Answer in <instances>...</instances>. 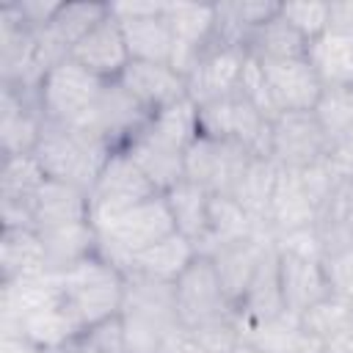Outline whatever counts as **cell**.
Returning <instances> with one entry per match:
<instances>
[{"instance_id":"6da1fadb","label":"cell","mask_w":353,"mask_h":353,"mask_svg":"<svg viewBox=\"0 0 353 353\" xmlns=\"http://www.w3.org/2000/svg\"><path fill=\"white\" fill-rule=\"evenodd\" d=\"M119 317L130 353H157L163 342L182 325L176 314L174 284L127 273V290Z\"/></svg>"},{"instance_id":"7a4b0ae2","label":"cell","mask_w":353,"mask_h":353,"mask_svg":"<svg viewBox=\"0 0 353 353\" xmlns=\"http://www.w3.org/2000/svg\"><path fill=\"white\" fill-rule=\"evenodd\" d=\"M94 229L99 237L97 254L105 256L110 265H116L121 273L130 270V262L135 254L146 251L149 245H154L163 237L176 232L168 201L163 193L149 196V199L116 212L113 218L97 223Z\"/></svg>"},{"instance_id":"3957f363","label":"cell","mask_w":353,"mask_h":353,"mask_svg":"<svg viewBox=\"0 0 353 353\" xmlns=\"http://www.w3.org/2000/svg\"><path fill=\"white\" fill-rule=\"evenodd\" d=\"M58 281L63 303L83 328L105 323L121 312L127 276L99 254L61 270Z\"/></svg>"},{"instance_id":"277c9868","label":"cell","mask_w":353,"mask_h":353,"mask_svg":"<svg viewBox=\"0 0 353 353\" xmlns=\"http://www.w3.org/2000/svg\"><path fill=\"white\" fill-rule=\"evenodd\" d=\"M116 149H110L102 138L80 130V127H63V124H44L41 141L36 146V160L44 168L47 179L69 182L83 190H91L99 171L105 168L108 157Z\"/></svg>"},{"instance_id":"5b68a950","label":"cell","mask_w":353,"mask_h":353,"mask_svg":"<svg viewBox=\"0 0 353 353\" xmlns=\"http://www.w3.org/2000/svg\"><path fill=\"white\" fill-rule=\"evenodd\" d=\"M102 88H105V80H99L88 69L66 58L58 66H52L39 85L41 113L50 124L80 127L91 116L94 105L99 102Z\"/></svg>"},{"instance_id":"8992f818","label":"cell","mask_w":353,"mask_h":353,"mask_svg":"<svg viewBox=\"0 0 353 353\" xmlns=\"http://www.w3.org/2000/svg\"><path fill=\"white\" fill-rule=\"evenodd\" d=\"M199 130L201 135L218 141H234L245 146L254 157H270V130L273 119L262 116L243 94L207 102L199 108Z\"/></svg>"},{"instance_id":"52a82bcc","label":"cell","mask_w":353,"mask_h":353,"mask_svg":"<svg viewBox=\"0 0 353 353\" xmlns=\"http://www.w3.org/2000/svg\"><path fill=\"white\" fill-rule=\"evenodd\" d=\"M331 138L317 121L314 110L279 113L270 130V160L279 168H309L331 157Z\"/></svg>"},{"instance_id":"ba28073f","label":"cell","mask_w":353,"mask_h":353,"mask_svg":"<svg viewBox=\"0 0 353 353\" xmlns=\"http://www.w3.org/2000/svg\"><path fill=\"white\" fill-rule=\"evenodd\" d=\"M251 157L254 154L234 141L199 135L185 152V179L212 196H232Z\"/></svg>"},{"instance_id":"9c48e42d","label":"cell","mask_w":353,"mask_h":353,"mask_svg":"<svg viewBox=\"0 0 353 353\" xmlns=\"http://www.w3.org/2000/svg\"><path fill=\"white\" fill-rule=\"evenodd\" d=\"M174 298H176V314H179L182 328H199V325L234 314V306L226 298L218 281V273L212 268V259L201 254L176 279Z\"/></svg>"},{"instance_id":"30bf717a","label":"cell","mask_w":353,"mask_h":353,"mask_svg":"<svg viewBox=\"0 0 353 353\" xmlns=\"http://www.w3.org/2000/svg\"><path fill=\"white\" fill-rule=\"evenodd\" d=\"M149 196H157L154 185L143 176V171L132 163V157L124 149H116L88 190L91 223L97 226V223L113 218L116 212H121V210H127V207H132Z\"/></svg>"},{"instance_id":"8fae6325","label":"cell","mask_w":353,"mask_h":353,"mask_svg":"<svg viewBox=\"0 0 353 353\" xmlns=\"http://www.w3.org/2000/svg\"><path fill=\"white\" fill-rule=\"evenodd\" d=\"M132 61L171 63L174 36L163 19V3H110Z\"/></svg>"},{"instance_id":"7c38bea8","label":"cell","mask_w":353,"mask_h":353,"mask_svg":"<svg viewBox=\"0 0 353 353\" xmlns=\"http://www.w3.org/2000/svg\"><path fill=\"white\" fill-rule=\"evenodd\" d=\"M245 55L248 52L243 47L210 41V47L201 50V55L185 74L188 97L201 108L207 102H218V99L240 94Z\"/></svg>"},{"instance_id":"4fadbf2b","label":"cell","mask_w":353,"mask_h":353,"mask_svg":"<svg viewBox=\"0 0 353 353\" xmlns=\"http://www.w3.org/2000/svg\"><path fill=\"white\" fill-rule=\"evenodd\" d=\"M44 113L39 102V88H14L0 85V152L3 157L14 154H33L41 132H44Z\"/></svg>"},{"instance_id":"5bb4252c","label":"cell","mask_w":353,"mask_h":353,"mask_svg":"<svg viewBox=\"0 0 353 353\" xmlns=\"http://www.w3.org/2000/svg\"><path fill=\"white\" fill-rule=\"evenodd\" d=\"M152 116L132 99V94L119 83L110 80L102 88L99 102L94 105L91 116L80 124V130L102 138L110 149H124L149 121Z\"/></svg>"},{"instance_id":"9a60e30c","label":"cell","mask_w":353,"mask_h":353,"mask_svg":"<svg viewBox=\"0 0 353 353\" xmlns=\"http://www.w3.org/2000/svg\"><path fill=\"white\" fill-rule=\"evenodd\" d=\"M47 182L44 168L36 154H14L3 157L0 174V218L3 229L8 226H33V199Z\"/></svg>"},{"instance_id":"2e32d148","label":"cell","mask_w":353,"mask_h":353,"mask_svg":"<svg viewBox=\"0 0 353 353\" xmlns=\"http://www.w3.org/2000/svg\"><path fill=\"white\" fill-rule=\"evenodd\" d=\"M317 221H320V207L309 193L301 171L279 168L276 188L265 212V232L270 234V240L298 229H309Z\"/></svg>"},{"instance_id":"e0dca14e","label":"cell","mask_w":353,"mask_h":353,"mask_svg":"<svg viewBox=\"0 0 353 353\" xmlns=\"http://www.w3.org/2000/svg\"><path fill=\"white\" fill-rule=\"evenodd\" d=\"M262 72L268 80L270 102L279 113H292V110H314L320 94H323V80L309 63V58H284V61H262Z\"/></svg>"},{"instance_id":"ac0fdd59","label":"cell","mask_w":353,"mask_h":353,"mask_svg":"<svg viewBox=\"0 0 353 353\" xmlns=\"http://www.w3.org/2000/svg\"><path fill=\"white\" fill-rule=\"evenodd\" d=\"M163 19L174 36L171 66L179 74H188L201 50L215 39V6H188V3H163Z\"/></svg>"},{"instance_id":"d6986e66","label":"cell","mask_w":353,"mask_h":353,"mask_svg":"<svg viewBox=\"0 0 353 353\" xmlns=\"http://www.w3.org/2000/svg\"><path fill=\"white\" fill-rule=\"evenodd\" d=\"M69 58L74 63H80L83 69H88L91 74H97L99 80L110 83V80H119L121 72L130 66V50H127V41H124V33H121V25L119 19L113 17V11L99 22L94 25L69 52Z\"/></svg>"},{"instance_id":"ffe728a7","label":"cell","mask_w":353,"mask_h":353,"mask_svg":"<svg viewBox=\"0 0 353 353\" xmlns=\"http://www.w3.org/2000/svg\"><path fill=\"white\" fill-rule=\"evenodd\" d=\"M276 254H279V290H281L284 312L301 317L306 309H312L314 303L331 295L323 259L301 256L281 248H276Z\"/></svg>"},{"instance_id":"44dd1931","label":"cell","mask_w":353,"mask_h":353,"mask_svg":"<svg viewBox=\"0 0 353 353\" xmlns=\"http://www.w3.org/2000/svg\"><path fill=\"white\" fill-rule=\"evenodd\" d=\"M119 83L132 94V99L149 113H160L179 99L188 97L185 74H179L171 63H149V61H130L121 72Z\"/></svg>"},{"instance_id":"7402d4cb","label":"cell","mask_w":353,"mask_h":353,"mask_svg":"<svg viewBox=\"0 0 353 353\" xmlns=\"http://www.w3.org/2000/svg\"><path fill=\"white\" fill-rule=\"evenodd\" d=\"M270 245H273V240H268V237H245V240L229 243V245L218 248L215 254H210L218 281H221L226 298L232 301V306H237L243 301V295L248 292Z\"/></svg>"},{"instance_id":"603a6c76","label":"cell","mask_w":353,"mask_h":353,"mask_svg":"<svg viewBox=\"0 0 353 353\" xmlns=\"http://www.w3.org/2000/svg\"><path fill=\"white\" fill-rule=\"evenodd\" d=\"M83 221H91L88 190L69 185V182L47 179L33 199L36 232H50V229H61V226H72Z\"/></svg>"},{"instance_id":"cb8c5ba5","label":"cell","mask_w":353,"mask_h":353,"mask_svg":"<svg viewBox=\"0 0 353 353\" xmlns=\"http://www.w3.org/2000/svg\"><path fill=\"white\" fill-rule=\"evenodd\" d=\"M52 273L44 240L30 226H8L0 234V284Z\"/></svg>"},{"instance_id":"d4e9b609","label":"cell","mask_w":353,"mask_h":353,"mask_svg":"<svg viewBox=\"0 0 353 353\" xmlns=\"http://www.w3.org/2000/svg\"><path fill=\"white\" fill-rule=\"evenodd\" d=\"M124 152L143 171L157 193H168L176 182L185 179V152L157 141L152 132H146V127L124 146Z\"/></svg>"},{"instance_id":"484cf974","label":"cell","mask_w":353,"mask_h":353,"mask_svg":"<svg viewBox=\"0 0 353 353\" xmlns=\"http://www.w3.org/2000/svg\"><path fill=\"white\" fill-rule=\"evenodd\" d=\"M245 237H268V232L232 199V196H212L207 212V232L196 245L201 256L215 254L218 248L245 240ZM270 240V237H268Z\"/></svg>"},{"instance_id":"4316f807","label":"cell","mask_w":353,"mask_h":353,"mask_svg":"<svg viewBox=\"0 0 353 353\" xmlns=\"http://www.w3.org/2000/svg\"><path fill=\"white\" fill-rule=\"evenodd\" d=\"M196 256H199L196 243L188 240L185 234L174 232V234L163 237L160 243L149 245L146 251L135 254L127 273L143 276V279H152V281H163V284H176V279L190 268V262Z\"/></svg>"},{"instance_id":"83f0119b","label":"cell","mask_w":353,"mask_h":353,"mask_svg":"<svg viewBox=\"0 0 353 353\" xmlns=\"http://www.w3.org/2000/svg\"><path fill=\"white\" fill-rule=\"evenodd\" d=\"M234 312H237V317H240V323L245 328L268 323V320L284 314V301H281V290H279V254H276V245H270V251L262 259L248 292L234 306Z\"/></svg>"},{"instance_id":"f1b7e54d","label":"cell","mask_w":353,"mask_h":353,"mask_svg":"<svg viewBox=\"0 0 353 353\" xmlns=\"http://www.w3.org/2000/svg\"><path fill=\"white\" fill-rule=\"evenodd\" d=\"M245 342L254 353H323V342L312 336L290 312L245 328Z\"/></svg>"},{"instance_id":"f546056e","label":"cell","mask_w":353,"mask_h":353,"mask_svg":"<svg viewBox=\"0 0 353 353\" xmlns=\"http://www.w3.org/2000/svg\"><path fill=\"white\" fill-rule=\"evenodd\" d=\"M243 50L259 61H284V58H306L309 41L281 17V11L248 30Z\"/></svg>"},{"instance_id":"4dcf8cb0","label":"cell","mask_w":353,"mask_h":353,"mask_svg":"<svg viewBox=\"0 0 353 353\" xmlns=\"http://www.w3.org/2000/svg\"><path fill=\"white\" fill-rule=\"evenodd\" d=\"M309 63L320 74L323 85H347L353 83V33L325 30L309 41Z\"/></svg>"},{"instance_id":"1f68e13d","label":"cell","mask_w":353,"mask_h":353,"mask_svg":"<svg viewBox=\"0 0 353 353\" xmlns=\"http://www.w3.org/2000/svg\"><path fill=\"white\" fill-rule=\"evenodd\" d=\"M47 248V262L52 273H61L88 256H94L99 251V237L91 221L83 223H72V226H61V229H50V232H39Z\"/></svg>"},{"instance_id":"d6a6232c","label":"cell","mask_w":353,"mask_h":353,"mask_svg":"<svg viewBox=\"0 0 353 353\" xmlns=\"http://www.w3.org/2000/svg\"><path fill=\"white\" fill-rule=\"evenodd\" d=\"M276 176H279V165L270 157H251V163L245 165L243 176L237 179L232 199L265 229V212L276 188ZM270 237V234H268Z\"/></svg>"},{"instance_id":"836d02e7","label":"cell","mask_w":353,"mask_h":353,"mask_svg":"<svg viewBox=\"0 0 353 353\" xmlns=\"http://www.w3.org/2000/svg\"><path fill=\"white\" fill-rule=\"evenodd\" d=\"M174 218V226L179 234H185L188 240H193L196 245L201 243L204 232H207V212H210V199L212 193H207L204 188L193 185L190 179L176 182L168 193H163Z\"/></svg>"},{"instance_id":"e575fe53","label":"cell","mask_w":353,"mask_h":353,"mask_svg":"<svg viewBox=\"0 0 353 353\" xmlns=\"http://www.w3.org/2000/svg\"><path fill=\"white\" fill-rule=\"evenodd\" d=\"M146 132H152L157 141L179 149V152H188V146L201 135V130H199V105L190 97L179 99L176 105L154 113L146 121Z\"/></svg>"},{"instance_id":"d590c367","label":"cell","mask_w":353,"mask_h":353,"mask_svg":"<svg viewBox=\"0 0 353 353\" xmlns=\"http://www.w3.org/2000/svg\"><path fill=\"white\" fill-rule=\"evenodd\" d=\"M108 14H110V3H88V0H80V3H61L55 19L50 22V33L72 52V47H74L94 25H99Z\"/></svg>"},{"instance_id":"8d00e7d4","label":"cell","mask_w":353,"mask_h":353,"mask_svg":"<svg viewBox=\"0 0 353 353\" xmlns=\"http://www.w3.org/2000/svg\"><path fill=\"white\" fill-rule=\"evenodd\" d=\"M314 116L334 146L350 138L353 135V83L325 85L314 105Z\"/></svg>"},{"instance_id":"74e56055","label":"cell","mask_w":353,"mask_h":353,"mask_svg":"<svg viewBox=\"0 0 353 353\" xmlns=\"http://www.w3.org/2000/svg\"><path fill=\"white\" fill-rule=\"evenodd\" d=\"M298 320H301V325L312 336H317L320 342H325V339H331L334 334H339L342 328H347L353 323V309L347 303H342L339 298L328 295L325 301H320L312 309H306Z\"/></svg>"},{"instance_id":"f35d334b","label":"cell","mask_w":353,"mask_h":353,"mask_svg":"<svg viewBox=\"0 0 353 353\" xmlns=\"http://www.w3.org/2000/svg\"><path fill=\"white\" fill-rule=\"evenodd\" d=\"M328 14L331 3H281V17L306 39H317L328 30Z\"/></svg>"},{"instance_id":"ab89813d","label":"cell","mask_w":353,"mask_h":353,"mask_svg":"<svg viewBox=\"0 0 353 353\" xmlns=\"http://www.w3.org/2000/svg\"><path fill=\"white\" fill-rule=\"evenodd\" d=\"M323 265H325L331 295L339 298L342 303H347L353 309V245L350 248H342V251H336L331 256H325Z\"/></svg>"},{"instance_id":"60d3db41","label":"cell","mask_w":353,"mask_h":353,"mask_svg":"<svg viewBox=\"0 0 353 353\" xmlns=\"http://www.w3.org/2000/svg\"><path fill=\"white\" fill-rule=\"evenodd\" d=\"M91 334V339L97 342V347L102 353H130L127 350V339H124V325H121V317H110L105 323H97L91 328H85Z\"/></svg>"},{"instance_id":"b9f144b4","label":"cell","mask_w":353,"mask_h":353,"mask_svg":"<svg viewBox=\"0 0 353 353\" xmlns=\"http://www.w3.org/2000/svg\"><path fill=\"white\" fill-rule=\"evenodd\" d=\"M14 8L19 11L22 22H25L30 30H44V28H50V22L55 19L61 3H58V0H19V3H14Z\"/></svg>"},{"instance_id":"7bdbcfd3","label":"cell","mask_w":353,"mask_h":353,"mask_svg":"<svg viewBox=\"0 0 353 353\" xmlns=\"http://www.w3.org/2000/svg\"><path fill=\"white\" fill-rule=\"evenodd\" d=\"M325 212L342 218L345 226L353 232V179H342V182H339V188H336L331 204L325 207ZM325 212H323V215H325Z\"/></svg>"},{"instance_id":"ee69618b","label":"cell","mask_w":353,"mask_h":353,"mask_svg":"<svg viewBox=\"0 0 353 353\" xmlns=\"http://www.w3.org/2000/svg\"><path fill=\"white\" fill-rule=\"evenodd\" d=\"M157 353H210L188 328H176L165 342H163V347L157 350Z\"/></svg>"},{"instance_id":"f6af8a7d","label":"cell","mask_w":353,"mask_h":353,"mask_svg":"<svg viewBox=\"0 0 353 353\" xmlns=\"http://www.w3.org/2000/svg\"><path fill=\"white\" fill-rule=\"evenodd\" d=\"M328 160H331V165H334V171H336L339 179H353V135L345 138L342 143H336L331 149V157Z\"/></svg>"},{"instance_id":"bcb514c9","label":"cell","mask_w":353,"mask_h":353,"mask_svg":"<svg viewBox=\"0 0 353 353\" xmlns=\"http://www.w3.org/2000/svg\"><path fill=\"white\" fill-rule=\"evenodd\" d=\"M328 30L353 33V0H336V3H331Z\"/></svg>"},{"instance_id":"7dc6e473","label":"cell","mask_w":353,"mask_h":353,"mask_svg":"<svg viewBox=\"0 0 353 353\" xmlns=\"http://www.w3.org/2000/svg\"><path fill=\"white\" fill-rule=\"evenodd\" d=\"M0 353H47L39 345L28 342L25 336L17 334H0Z\"/></svg>"},{"instance_id":"c3c4849f","label":"cell","mask_w":353,"mask_h":353,"mask_svg":"<svg viewBox=\"0 0 353 353\" xmlns=\"http://www.w3.org/2000/svg\"><path fill=\"white\" fill-rule=\"evenodd\" d=\"M52 353H102L99 347H97V342L91 339V334L88 331H80L77 336H72L69 342H63L58 350H52Z\"/></svg>"},{"instance_id":"681fc988","label":"cell","mask_w":353,"mask_h":353,"mask_svg":"<svg viewBox=\"0 0 353 353\" xmlns=\"http://www.w3.org/2000/svg\"><path fill=\"white\" fill-rule=\"evenodd\" d=\"M323 353H353V323L323 342Z\"/></svg>"},{"instance_id":"f907efd6","label":"cell","mask_w":353,"mask_h":353,"mask_svg":"<svg viewBox=\"0 0 353 353\" xmlns=\"http://www.w3.org/2000/svg\"><path fill=\"white\" fill-rule=\"evenodd\" d=\"M248 353H254V350H248Z\"/></svg>"}]
</instances>
